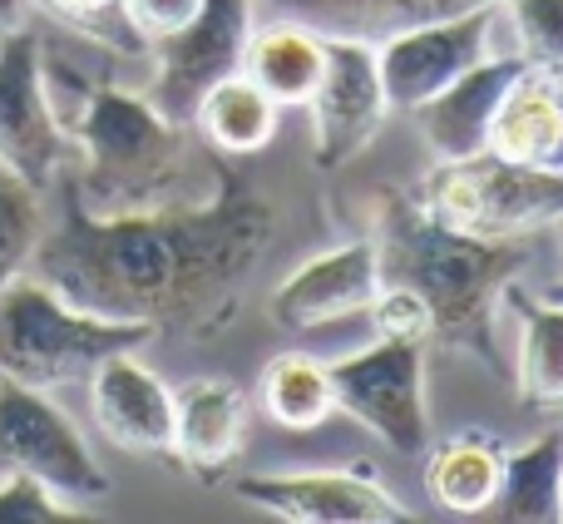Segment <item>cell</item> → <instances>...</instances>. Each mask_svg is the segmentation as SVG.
Instances as JSON below:
<instances>
[{"instance_id":"7","label":"cell","mask_w":563,"mask_h":524,"mask_svg":"<svg viewBox=\"0 0 563 524\" xmlns=\"http://www.w3.org/2000/svg\"><path fill=\"white\" fill-rule=\"evenodd\" d=\"M336 411L356 416L376 430L396 456L430 450V411H426V341L376 337L351 357L327 361Z\"/></svg>"},{"instance_id":"6","label":"cell","mask_w":563,"mask_h":524,"mask_svg":"<svg viewBox=\"0 0 563 524\" xmlns=\"http://www.w3.org/2000/svg\"><path fill=\"white\" fill-rule=\"evenodd\" d=\"M5 476H30L65 510L109 495V476L49 391L0 376V480Z\"/></svg>"},{"instance_id":"33","label":"cell","mask_w":563,"mask_h":524,"mask_svg":"<svg viewBox=\"0 0 563 524\" xmlns=\"http://www.w3.org/2000/svg\"><path fill=\"white\" fill-rule=\"evenodd\" d=\"M554 233H559V243H563V218H559V223H554Z\"/></svg>"},{"instance_id":"1","label":"cell","mask_w":563,"mask_h":524,"mask_svg":"<svg viewBox=\"0 0 563 524\" xmlns=\"http://www.w3.org/2000/svg\"><path fill=\"white\" fill-rule=\"evenodd\" d=\"M55 188L59 218L40 233L30 272L69 307L109 321L213 337L233 321L247 277L277 243L273 198L238 184V174H223L218 194L194 208L129 218H95L65 168Z\"/></svg>"},{"instance_id":"16","label":"cell","mask_w":563,"mask_h":524,"mask_svg":"<svg viewBox=\"0 0 563 524\" xmlns=\"http://www.w3.org/2000/svg\"><path fill=\"white\" fill-rule=\"evenodd\" d=\"M475 6H495V0H253V15L257 20H291V25L317 30L321 40L380 45V40L400 35V30L465 15V10H475Z\"/></svg>"},{"instance_id":"4","label":"cell","mask_w":563,"mask_h":524,"mask_svg":"<svg viewBox=\"0 0 563 524\" xmlns=\"http://www.w3.org/2000/svg\"><path fill=\"white\" fill-rule=\"evenodd\" d=\"M148 337H154V327L109 321L69 307L35 272H20L0 292V376L25 381L35 391L79 386V381L95 376L104 357L139 351Z\"/></svg>"},{"instance_id":"13","label":"cell","mask_w":563,"mask_h":524,"mask_svg":"<svg viewBox=\"0 0 563 524\" xmlns=\"http://www.w3.org/2000/svg\"><path fill=\"white\" fill-rule=\"evenodd\" d=\"M89 411L109 446L129 456H174V391L134 351H114L89 376Z\"/></svg>"},{"instance_id":"15","label":"cell","mask_w":563,"mask_h":524,"mask_svg":"<svg viewBox=\"0 0 563 524\" xmlns=\"http://www.w3.org/2000/svg\"><path fill=\"white\" fill-rule=\"evenodd\" d=\"M525 69V59L495 55L485 65H475L470 75H460L450 89H440L435 99H426L420 109H410V119L420 124L435 164H455V159H475L489 144V124L495 109L505 99V89L515 85V75Z\"/></svg>"},{"instance_id":"31","label":"cell","mask_w":563,"mask_h":524,"mask_svg":"<svg viewBox=\"0 0 563 524\" xmlns=\"http://www.w3.org/2000/svg\"><path fill=\"white\" fill-rule=\"evenodd\" d=\"M539 297H544V302H554V307H563V277H559V282H549V287L539 292Z\"/></svg>"},{"instance_id":"12","label":"cell","mask_w":563,"mask_h":524,"mask_svg":"<svg viewBox=\"0 0 563 524\" xmlns=\"http://www.w3.org/2000/svg\"><path fill=\"white\" fill-rule=\"evenodd\" d=\"M238 495L267 515L297 524H400L406 505L371 470H301V476H243Z\"/></svg>"},{"instance_id":"29","label":"cell","mask_w":563,"mask_h":524,"mask_svg":"<svg viewBox=\"0 0 563 524\" xmlns=\"http://www.w3.org/2000/svg\"><path fill=\"white\" fill-rule=\"evenodd\" d=\"M119 6H124V20L134 25V35L144 45H154V40L184 30L203 10V0H119Z\"/></svg>"},{"instance_id":"19","label":"cell","mask_w":563,"mask_h":524,"mask_svg":"<svg viewBox=\"0 0 563 524\" xmlns=\"http://www.w3.org/2000/svg\"><path fill=\"white\" fill-rule=\"evenodd\" d=\"M327 65V40L291 20H257L243 45L238 75L257 85L277 109H301Z\"/></svg>"},{"instance_id":"24","label":"cell","mask_w":563,"mask_h":524,"mask_svg":"<svg viewBox=\"0 0 563 524\" xmlns=\"http://www.w3.org/2000/svg\"><path fill=\"white\" fill-rule=\"evenodd\" d=\"M257 396H263V411L282 430H317L336 411L331 371L311 351H282V357L267 361Z\"/></svg>"},{"instance_id":"9","label":"cell","mask_w":563,"mask_h":524,"mask_svg":"<svg viewBox=\"0 0 563 524\" xmlns=\"http://www.w3.org/2000/svg\"><path fill=\"white\" fill-rule=\"evenodd\" d=\"M495 55H509L505 30H499V0L495 6L465 10V15L400 30V35H390L376 45L386 99H390V109H406V114Z\"/></svg>"},{"instance_id":"22","label":"cell","mask_w":563,"mask_h":524,"mask_svg":"<svg viewBox=\"0 0 563 524\" xmlns=\"http://www.w3.org/2000/svg\"><path fill=\"white\" fill-rule=\"evenodd\" d=\"M505 312L519 327V396L534 406H563V307L534 292L505 287Z\"/></svg>"},{"instance_id":"8","label":"cell","mask_w":563,"mask_h":524,"mask_svg":"<svg viewBox=\"0 0 563 524\" xmlns=\"http://www.w3.org/2000/svg\"><path fill=\"white\" fill-rule=\"evenodd\" d=\"M257 15L253 0H203L194 20L174 35L148 45V85L144 99L168 124L194 129V114L218 79L238 75L243 45L253 35Z\"/></svg>"},{"instance_id":"32","label":"cell","mask_w":563,"mask_h":524,"mask_svg":"<svg viewBox=\"0 0 563 524\" xmlns=\"http://www.w3.org/2000/svg\"><path fill=\"white\" fill-rule=\"evenodd\" d=\"M549 75H554V79H559V85H563V59H559V65H554V69H549Z\"/></svg>"},{"instance_id":"30","label":"cell","mask_w":563,"mask_h":524,"mask_svg":"<svg viewBox=\"0 0 563 524\" xmlns=\"http://www.w3.org/2000/svg\"><path fill=\"white\" fill-rule=\"evenodd\" d=\"M35 20V0H0V40L25 30Z\"/></svg>"},{"instance_id":"11","label":"cell","mask_w":563,"mask_h":524,"mask_svg":"<svg viewBox=\"0 0 563 524\" xmlns=\"http://www.w3.org/2000/svg\"><path fill=\"white\" fill-rule=\"evenodd\" d=\"M311 114V139H317V164L341 168L380 134L390 114L386 85H380L376 45L361 40H327V65L301 105Z\"/></svg>"},{"instance_id":"20","label":"cell","mask_w":563,"mask_h":524,"mask_svg":"<svg viewBox=\"0 0 563 524\" xmlns=\"http://www.w3.org/2000/svg\"><path fill=\"white\" fill-rule=\"evenodd\" d=\"M485 515L499 524H563V421L529 446L505 450L499 495Z\"/></svg>"},{"instance_id":"23","label":"cell","mask_w":563,"mask_h":524,"mask_svg":"<svg viewBox=\"0 0 563 524\" xmlns=\"http://www.w3.org/2000/svg\"><path fill=\"white\" fill-rule=\"evenodd\" d=\"M277 119L282 109L263 89L247 85L243 75H228L203 95V105L194 114V134L213 154H257V149L273 144Z\"/></svg>"},{"instance_id":"17","label":"cell","mask_w":563,"mask_h":524,"mask_svg":"<svg viewBox=\"0 0 563 524\" xmlns=\"http://www.w3.org/2000/svg\"><path fill=\"white\" fill-rule=\"evenodd\" d=\"M485 154L563 174V85L549 69H519L489 124Z\"/></svg>"},{"instance_id":"10","label":"cell","mask_w":563,"mask_h":524,"mask_svg":"<svg viewBox=\"0 0 563 524\" xmlns=\"http://www.w3.org/2000/svg\"><path fill=\"white\" fill-rule=\"evenodd\" d=\"M69 154V134L55 124V109L40 79L35 25L0 40V164L35 194L55 188Z\"/></svg>"},{"instance_id":"3","label":"cell","mask_w":563,"mask_h":524,"mask_svg":"<svg viewBox=\"0 0 563 524\" xmlns=\"http://www.w3.org/2000/svg\"><path fill=\"white\" fill-rule=\"evenodd\" d=\"M371 243H376L380 282H400V287L420 292L430 317H435L440 341L495 361L499 297L525 268V238L489 243V238L440 228L420 208L416 194L396 188L380 204V233Z\"/></svg>"},{"instance_id":"25","label":"cell","mask_w":563,"mask_h":524,"mask_svg":"<svg viewBox=\"0 0 563 524\" xmlns=\"http://www.w3.org/2000/svg\"><path fill=\"white\" fill-rule=\"evenodd\" d=\"M40 233H45L40 194L30 184H20V178L0 164V292H5L20 272H30Z\"/></svg>"},{"instance_id":"2","label":"cell","mask_w":563,"mask_h":524,"mask_svg":"<svg viewBox=\"0 0 563 524\" xmlns=\"http://www.w3.org/2000/svg\"><path fill=\"white\" fill-rule=\"evenodd\" d=\"M69 139L79 144V168L69 184L95 218L194 208L213 198L228 174L194 129L168 124L144 89H129L124 79L89 95Z\"/></svg>"},{"instance_id":"26","label":"cell","mask_w":563,"mask_h":524,"mask_svg":"<svg viewBox=\"0 0 563 524\" xmlns=\"http://www.w3.org/2000/svg\"><path fill=\"white\" fill-rule=\"evenodd\" d=\"M505 50L529 69H554L563 59V0H499Z\"/></svg>"},{"instance_id":"27","label":"cell","mask_w":563,"mask_h":524,"mask_svg":"<svg viewBox=\"0 0 563 524\" xmlns=\"http://www.w3.org/2000/svg\"><path fill=\"white\" fill-rule=\"evenodd\" d=\"M371 337H396V341H430L435 337V317H430L426 297L400 282H380V292L366 307Z\"/></svg>"},{"instance_id":"28","label":"cell","mask_w":563,"mask_h":524,"mask_svg":"<svg viewBox=\"0 0 563 524\" xmlns=\"http://www.w3.org/2000/svg\"><path fill=\"white\" fill-rule=\"evenodd\" d=\"M69 510L59 505L49 490H40L30 476H5L0 480V524H49L65 520Z\"/></svg>"},{"instance_id":"14","label":"cell","mask_w":563,"mask_h":524,"mask_svg":"<svg viewBox=\"0 0 563 524\" xmlns=\"http://www.w3.org/2000/svg\"><path fill=\"white\" fill-rule=\"evenodd\" d=\"M376 292H380L376 243L356 238V243H341V248H331V253L311 258L307 268L291 272L273 292V321L287 331L336 327V321L366 317Z\"/></svg>"},{"instance_id":"18","label":"cell","mask_w":563,"mask_h":524,"mask_svg":"<svg viewBox=\"0 0 563 524\" xmlns=\"http://www.w3.org/2000/svg\"><path fill=\"white\" fill-rule=\"evenodd\" d=\"M247 440V396L228 376H194L174 396V456L198 476H223Z\"/></svg>"},{"instance_id":"21","label":"cell","mask_w":563,"mask_h":524,"mask_svg":"<svg viewBox=\"0 0 563 524\" xmlns=\"http://www.w3.org/2000/svg\"><path fill=\"white\" fill-rule=\"evenodd\" d=\"M499 476H505V446L485 430H465L426 450V490L450 515H485L499 495Z\"/></svg>"},{"instance_id":"5","label":"cell","mask_w":563,"mask_h":524,"mask_svg":"<svg viewBox=\"0 0 563 524\" xmlns=\"http://www.w3.org/2000/svg\"><path fill=\"white\" fill-rule=\"evenodd\" d=\"M416 198L440 228L489 238V243H515V238L554 228L563 218V174L475 154L435 164L426 184L416 188Z\"/></svg>"}]
</instances>
